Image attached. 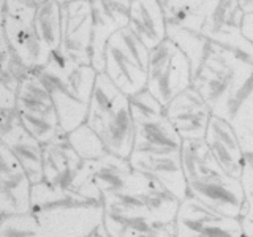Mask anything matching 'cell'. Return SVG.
Listing matches in <instances>:
<instances>
[{"label":"cell","instance_id":"obj_1","mask_svg":"<svg viewBox=\"0 0 253 237\" xmlns=\"http://www.w3.org/2000/svg\"><path fill=\"white\" fill-rule=\"evenodd\" d=\"M180 161L188 196L220 215L242 218L247 204L242 182L220 168L204 139L182 141Z\"/></svg>","mask_w":253,"mask_h":237},{"label":"cell","instance_id":"obj_2","mask_svg":"<svg viewBox=\"0 0 253 237\" xmlns=\"http://www.w3.org/2000/svg\"><path fill=\"white\" fill-rule=\"evenodd\" d=\"M30 212L43 237H89L103 226V202L89 201L70 192L38 182L30 190Z\"/></svg>","mask_w":253,"mask_h":237},{"label":"cell","instance_id":"obj_3","mask_svg":"<svg viewBox=\"0 0 253 237\" xmlns=\"http://www.w3.org/2000/svg\"><path fill=\"white\" fill-rule=\"evenodd\" d=\"M34 73L51 95L62 133L67 134L85 123L97 71L90 65H78L63 54H52L51 60Z\"/></svg>","mask_w":253,"mask_h":237},{"label":"cell","instance_id":"obj_4","mask_svg":"<svg viewBox=\"0 0 253 237\" xmlns=\"http://www.w3.org/2000/svg\"><path fill=\"white\" fill-rule=\"evenodd\" d=\"M85 123L98 134L109 154L128 160L134 147L130 98L105 73L97 75Z\"/></svg>","mask_w":253,"mask_h":237},{"label":"cell","instance_id":"obj_5","mask_svg":"<svg viewBox=\"0 0 253 237\" xmlns=\"http://www.w3.org/2000/svg\"><path fill=\"white\" fill-rule=\"evenodd\" d=\"M149 49L128 27L117 30L105 47V73L126 97L147 87Z\"/></svg>","mask_w":253,"mask_h":237},{"label":"cell","instance_id":"obj_6","mask_svg":"<svg viewBox=\"0 0 253 237\" xmlns=\"http://www.w3.org/2000/svg\"><path fill=\"white\" fill-rule=\"evenodd\" d=\"M16 116L24 128L42 144L65 134L60 130L51 95L34 71H27L19 79L16 89Z\"/></svg>","mask_w":253,"mask_h":237},{"label":"cell","instance_id":"obj_7","mask_svg":"<svg viewBox=\"0 0 253 237\" xmlns=\"http://www.w3.org/2000/svg\"><path fill=\"white\" fill-rule=\"evenodd\" d=\"M192 63L169 38L150 49L146 89L163 106L192 87Z\"/></svg>","mask_w":253,"mask_h":237},{"label":"cell","instance_id":"obj_8","mask_svg":"<svg viewBox=\"0 0 253 237\" xmlns=\"http://www.w3.org/2000/svg\"><path fill=\"white\" fill-rule=\"evenodd\" d=\"M174 237H244L242 220L220 215L187 196L174 220Z\"/></svg>","mask_w":253,"mask_h":237},{"label":"cell","instance_id":"obj_9","mask_svg":"<svg viewBox=\"0 0 253 237\" xmlns=\"http://www.w3.org/2000/svg\"><path fill=\"white\" fill-rule=\"evenodd\" d=\"M165 116L182 139H204L212 111L201 95L188 87L165 106Z\"/></svg>","mask_w":253,"mask_h":237},{"label":"cell","instance_id":"obj_10","mask_svg":"<svg viewBox=\"0 0 253 237\" xmlns=\"http://www.w3.org/2000/svg\"><path fill=\"white\" fill-rule=\"evenodd\" d=\"M133 171L154 177L165 190L176 196L179 201H184L188 196V185L182 168L180 152L177 154H149L133 150L130 158Z\"/></svg>","mask_w":253,"mask_h":237},{"label":"cell","instance_id":"obj_11","mask_svg":"<svg viewBox=\"0 0 253 237\" xmlns=\"http://www.w3.org/2000/svg\"><path fill=\"white\" fill-rule=\"evenodd\" d=\"M0 141L19 160L32 185L43 180V144L24 128V125L16 116V111L0 123Z\"/></svg>","mask_w":253,"mask_h":237},{"label":"cell","instance_id":"obj_12","mask_svg":"<svg viewBox=\"0 0 253 237\" xmlns=\"http://www.w3.org/2000/svg\"><path fill=\"white\" fill-rule=\"evenodd\" d=\"M204 141L220 168L229 176L241 179L245 168V155L233 123L212 116Z\"/></svg>","mask_w":253,"mask_h":237},{"label":"cell","instance_id":"obj_13","mask_svg":"<svg viewBox=\"0 0 253 237\" xmlns=\"http://www.w3.org/2000/svg\"><path fill=\"white\" fill-rule=\"evenodd\" d=\"M32 184L19 160L0 141V202L6 213L30 212Z\"/></svg>","mask_w":253,"mask_h":237},{"label":"cell","instance_id":"obj_14","mask_svg":"<svg viewBox=\"0 0 253 237\" xmlns=\"http://www.w3.org/2000/svg\"><path fill=\"white\" fill-rule=\"evenodd\" d=\"M81 163L83 160L68 144L67 134H60L43 144V182L47 185L67 188Z\"/></svg>","mask_w":253,"mask_h":237},{"label":"cell","instance_id":"obj_15","mask_svg":"<svg viewBox=\"0 0 253 237\" xmlns=\"http://www.w3.org/2000/svg\"><path fill=\"white\" fill-rule=\"evenodd\" d=\"M128 29L149 51L166 40V14L160 0H131Z\"/></svg>","mask_w":253,"mask_h":237},{"label":"cell","instance_id":"obj_16","mask_svg":"<svg viewBox=\"0 0 253 237\" xmlns=\"http://www.w3.org/2000/svg\"><path fill=\"white\" fill-rule=\"evenodd\" d=\"M182 139L174 125L165 114L155 118L134 122V147L133 150L149 154H177Z\"/></svg>","mask_w":253,"mask_h":237},{"label":"cell","instance_id":"obj_17","mask_svg":"<svg viewBox=\"0 0 253 237\" xmlns=\"http://www.w3.org/2000/svg\"><path fill=\"white\" fill-rule=\"evenodd\" d=\"M93 184L97 185L103 199L122 193L131 176L130 161L113 154H106L98 160H89Z\"/></svg>","mask_w":253,"mask_h":237},{"label":"cell","instance_id":"obj_18","mask_svg":"<svg viewBox=\"0 0 253 237\" xmlns=\"http://www.w3.org/2000/svg\"><path fill=\"white\" fill-rule=\"evenodd\" d=\"M166 38H169L185 54V57L192 63V70L195 75L196 70L201 67L206 54H208L209 38L204 37L201 32L184 29L168 22H166Z\"/></svg>","mask_w":253,"mask_h":237},{"label":"cell","instance_id":"obj_19","mask_svg":"<svg viewBox=\"0 0 253 237\" xmlns=\"http://www.w3.org/2000/svg\"><path fill=\"white\" fill-rule=\"evenodd\" d=\"M67 141L83 161L98 160L108 154L100 136L87 123L79 125L73 131L67 133Z\"/></svg>","mask_w":253,"mask_h":237},{"label":"cell","instance_id":"obj_20","mask_svg":"<svg viewBox=\"0 0 253 237\" xmlns=\"http://www.w3.org/2000/svg\"><path fill=\"white\" fill-rule=\"evenodd\" d=\"M0 237H43L32 212L5 213L0 218Z\"/></svg>","mask_w":253,"mask_h":237},{"label":"cell","instance_id":"obj_21","mask_svg":"<svg viewBox=\"0 0 253 237\" xmlns=\"http://www.w3.org/2000/svg\"><path fill=\"white\" fill-rule=\"evenodd\" d=\"M128 98L133 122L147 120V118H155L165 114V106L147 89Z\"/></svg>","mask_w":253,"mask_h":237},{"label":"cell","instance_id":"obj_22","mask_svg":"<svg viewBox=\"0 0 253 237\" xmlns=\"http://www.w3.org/2000/svg\"><path fill=\"white\" fill-rule=\"evenodd\" d=\"M19 82L0 79V123L16 111V89Z\"/></svg>","mask_w":253,"mask_h":237},{"label":"cell","instance_id":"obj_23","mask_svg":"<svg viewBox=\"0 0 253 237\" xmlns=\"http://www.w3.org/2000/svg\"><path fill=\"white\" fill-rule=\"evenodd\" d=\"M241 34L253 43V13L252 14H244L242 22H241Z\"/></svg>","mask_w":253,"mask_h":237},{"label":"cell","instance_id":"obj_24","mask_svg":"<svg viewBox=\"0 0 253 237\" xmlns=\"http://www.w3.org/2000/svg\"><path fill=\"white\" fill-rule=\"evenodd\" d=\"M242 220V234L244 237H253V220L241 218Z\"/></svg>","mask_w":253,"mask_h":237},{"label":"cell","instance_id":"obj_25","mask_svg":"<svg viewBox=\"0 0 253 237\" xmlns=\"http://www.w3.org/2000/svg\"><path fill=\"white\" fill-rule=\"evenodd\" d=\"M239 6L244 14L253 13V0H239Z\"/></svg>","mask_w":253,"mask_h":237},{"label":"cell","instance_id":"obj_26","mask_svg":"<svg viewBox=\"0 0 253 237\" xmlns=\"http://www.w3.org/2000/svg\"><path fill=\"white\" fill-rule=\"evenodd\" d=\"M89 237H109V234H108V233L105 231V228L101 226V228H98L97 231H95L93 234H90Z\"/></svg>","mask_w":253,"mask_h":237},{"label":"cell","instance_id":"obj_27","mask_svg":"<svg viewBox=\"0 0 253 237\" xmlns=\"http://www.w3.org/2000/svg\"><path fill=\"white\" fill-rule=\"evenodd\" d=\"M5 213H6V209H5V205H3L2 202H0V218H2V217L5 215Z\"/></svg>","mask_w":253,"mask_h":237}]
</instances>
